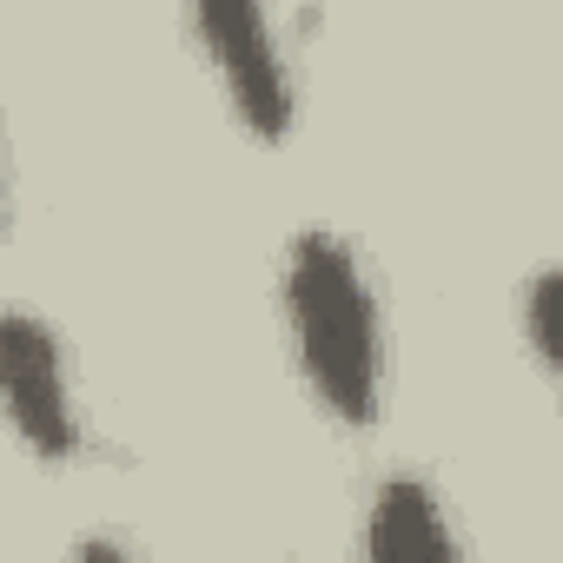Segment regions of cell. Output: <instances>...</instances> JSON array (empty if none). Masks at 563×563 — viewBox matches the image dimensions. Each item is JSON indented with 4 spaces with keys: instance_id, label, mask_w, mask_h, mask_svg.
<instances>
[{
    "instance_id": "1",
    "label": "cell",
    "mask_w": 563,
    "mask_h": 563,
    "mask_svg": "<svg viewBox=\"0 0 563 563\" xmlns=\"http://www.w3.org/2000/svg\"><path fill=\"white\" fill-rule=\"evenodd\" d=\"M278 319L306 398L339 431H372L385 411V312L365 258L332 225H306L278 265Z\"/></svg>"
},
{
    "instance_id": "2",
    "label": "cell",
    "mask_w": 563,
    "mask_h": 563,
    "mask_svg": "<svg viewBox=\"0 0 563 563\" xmlns=\"http://www.w3.org/2000/svg\"><path fill=\"white\" fill-rule=\"evenodd\" d=\"M186 34L206 60V74L225 93V113L258 140L278 146L299 120V87L292 60L278 41L272 0H186Z\"/></svg>"
},
{
    "instance_id": "3",
    "label": "cell",
    "mask_w": 563,
    "mask_h": 563,
    "mask_svg": "<svg viewBox=\"0 0 563 563\" xmlns=\"http://www.w3.org/2000/svg\"><path fill=\"white\" fill-rule=\"evenodd\" d=\"M0 405H8V431L21 438V451L34 464L60 471V464L80 457L87 424H80L67 345L27 306H14L8 319H0Z\"/></svg>"
},
{
    "instance_id": "4",
    "label": "cell",
    "mask_w": 563,
    "mask_h": 563,
    "mask_svg": "<svg viewBox=\"0 0 563 563\" xmlns=\"http://www.w3.org/2000/svg\"><path fill=\"white\" fill-rule=\"evenodd\" d=\"M365 556L378 563H418V556H457L464 537L451 523V504L438 497L431 477L418 471H391L372 484L365 497V530H358Z\"/></svg>"
},
{
    "instance_id": "5",
    "label": "cell",
    "mask_w": 563,
    "mask_h": 563,
    "mask_svg": "<svg viewBox=\"0 0 563 563\" xmlns=\"http://www.w3.org/2000/svg\"><path fill=\"white\" fill-rule=\"evenodd\" d=\"M523 339H530V358L543 365V378L563 398V265H543L523 286Z\"/></svg>"
}]
</instances>
